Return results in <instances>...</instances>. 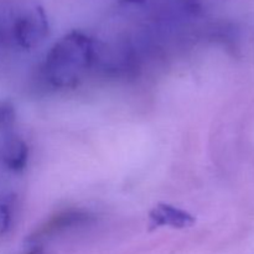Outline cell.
<instances>
[{
  "mask_svg": "<svg viewBox=\"0 0 254 254\" xmlns=\"http://www.w3.org/2000/svg\"><path fill=\"white\" fill-rule=\"evenodd\" d=\"M2 41V34H1V31H0V42Z\"/></svg>",
  "mask_w": 254,
  "mask_h": 254,
  "instance_id": "obj_10",
  "label": "cell"
},
{
  "mask_svg": "<svg viewBox=\"0 0 254 254\" xmlns=\"http://www.w3.org/2000/svg\"><path fill=\"white\" fill-rule=\"evenodd\" d=\"M15 197L12 195L0 196V236H5L14 223Z\"/></svg>",
  "mask_w": 254,
  "mask_h": 254,
  "instance_id": "obj_6",
  "label": "cell"
},
{
  "mask_svg": "<svg viewBox=\"0 0 254 254\" xmlns=\"http://www.w3.org/2000/svg\"><path fill=\"white\" fill-rule=\"evenodd\" d=\"M195 223V218L186 211L161 203L150 212V226L153 228L171 227L186 228Z\"/></svg>",
  "mask_w": 254,
  "mask_h": 254,
  "instance_id": "obj_5",
  "label": "cell"
},
{
  "mask_svg": "<svg viewBox=\"0 0 254 254\" xmlns=\"http://www.w3.org/2000/svg\"><path fill=\"white\" fill-rule=\"evenodd\" d=\"M29 146L15 134H4L0 139V163L9 170L20 173L29 163Z\"/></svg>",
  "mask_w": 254,
  "mask_h": 254,
  "instance_id": "obj_4",
  "label": "cell"
},
{
  "mask_svg": "<svg viewBox=\"0 0 254 254\" xmlns=\"http://www.w3.org/2000/svg\"><path fill=\"white\" fill-rule=\"evenodd\" d=\"M91 220L89 215L81 210H68L57 213L55 217L50 218L44 226L39 228L31 237L29 238V243H37L45 238H50L51 236L57 235L60 232L84 225Z\"/></svg>",
  "mask_w": 254,
  "mask_h": 254,
  "instance_id": "obj_3",
  "label": "cell"
},
{
  "mask_svg": "<svg viewBox=\"0 0 254 254\" xmlns=\"http://www.w3.org/2000/svg\"><path fill=\"white\" fill-rule=\"evenodd\" d=\"M16 122V112L11 102H0V133H11Z\"/></svg>",
  "mask_w": 254,
  "mask_h": 254,
  "instance_id": "obj_7",
  "label": "cell"
},
{
  "mask_svg": "<svg viewBox=\"0 0 254 254\" xmlns=\"http://www.w3.org/2000/svg\"><path fill=\"white\" fill-rule=\"evenodd\" d=\"M25 254H44V251H42L40 247H37V246H35L34 248H31L29 252L25 253Z\"/></svg>",
  "mask_w": 254,
  "mask_h": 254,
  "instance_id": "obj_8",
  "label": "cell"
},
{
  "mask_svg": "<svg viewBox=\"0 0 254 254\" xmlns=\"http://www.w3.org/2000/svg\"><path fill=\"white\" fill-rule=\"evenodd\" d=\"M94 41L81 31H72L55 44L44 64L47 84L67 87L76 83L94 59Z\"/></svg>",
  "mask_w": 254,
  "mask_h": 254,
  "instance_id": "obj_1",
  "label": "cell"
},
{
  "mask_svg": "<svg viewBox=\"0 0 254 254\" xmlns=\"http://www.w3.org/2000/svg\"><path fill=\"white\" fill-rule=\"evenodd\" d=\"M123 1L129 2V4H143L145 2V0H123Z\"/></svg>",
  "mask_w": 254,
  "mask_h": 254,
  "instance_id": "obj_9",
  "label": "cell"
},
{
  "mask_svg": "<svg viewBox=\"0 0 254 254\" xmlns=\"http://www.w3.org/2000/svg\"><path fill=\"white\" fill-rule=\"evenodd\" d=\"M14 37L17 45L24 49L39 45L49 35V21L46 14L40 6L22 15L14 24Z\"/></svg>",
  "mask_w": 254,
  "mask_h": 254,
  "instance_id": "obj_2",
  "label": "cell"
}]
</instances>
